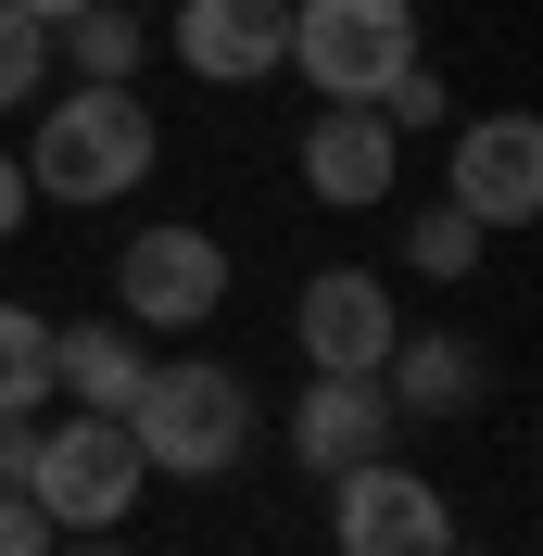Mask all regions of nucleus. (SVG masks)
<instances>
[{
	"instance_id": "aec40b11",
	"label": "nucleus",
	"mask_w": 543,
	"mask_h": 556,
	"mask_svg": "<svg viewBox=\"0 0 543 556\" xmlns=\"http://www.w3.org/2000/svg\"><path fill=\"white\" fill-rule=\"evenodd\" d=\"M26 455H38V417H0V493H26Z\"/></svg>"
},
{
	"instance_id": "f8f14e48",
	"label": "nucleus",
	"mask_w": 543,
	"mask_h": 556,
	"mask_svg": "<svg viewBox=\"0 0 543 556\" xmlns=\"http://www.w3.org/2000/svg\"><path fill=\"white\" fill-rule=\"evenodd\" d=\"M379 392H392V417H468L480 405V354L455 342V329H392V354H379Z\"/></svg>"
},
{
	"instance_id": "6e6552de",
	"label": "nucleus",
	"mask_w": 543,
	"mask_h": 556,
	"mask_svg": "<svg viewBox=\"0 0 543 556\" xmlns=\"http://www.w3.org/2000/svg\"><path fill=\"white\" fill-rule=\"evenodd\" d=\"M455 203L480 228H531L543 215V114H480L455 127Z\"/></svg>"
},
{
	"instance_id": "f03ea898",
	"label": "nucleus",
	"mask_w": 543,
	"mask_h": 556,
	"mask_svg": "<svg viewBox=\"0 0 543 556\" xmlns=\"http://www.w3.org/2000/svg\"><path fill=\"white\" fill-rule=\"evenodd\" d=\"M127 443L139 468H165V481H215V468H240V443H253V392H240V367H152L127 405Z\"/></svg>"
},
{
	"instance_id": "9d476101",
	"label": "nucleus",
	"mask_w": 543,
	"mask_h": 556,
	"mask_svg": "<svg viewBox=\"0 0 543 556\" xmlns=\"http://www.w3.org/2000/svg\"><path fill=\"white\" fill-rule=\"evenodd\" d=\"M392 177H405V139L379 127V102H329L304 127V190H316V203L367 215V203H392Z\"/></svg>"
},
{
	"instance_id": "f3484780",
	"label": "nucleus",
	"mask_w": 543,
	"mask_h": 556,
	"mask_svg": "<svg viewBox=\"0 0 543 556\" xmlns=\"http://www.w3.org/2000/svg\"><path fill=\"white\" fill-rule=\"evenodd\" d=\"M38 76H51V26H26V13L0 0V114L38 102Z\"/></svg>"
},
{
	"instance_id": "7ed1b4c3",
	"label": "nucleus",
	"mask_w": 543,
	"mask_h": 556,
	"mask_svg": "<svg viewBox=\"0 0 543 556\" xmlns=\"http://www.w3.org/2000/svg\"><path fill=\"white\" fill-rule=\"evenodd\" d=\"M278 64L316 102H379L417 64V0H291V51Z\"/></svg>"
},
{
	"instance_id": "6ab92c4d",
	"label": "nucleus",
	"mask_w": 543,
	"mask_h": 556,
	"mask_svg": "<svg viewBox=\"0 0 543 556\" xmlns=\"http://www.w3.org/2000/svg\"><path fill=\"white\" fill-rule=\"evenodd\" d=\"M0 556H51V506L38 493H0Z\"/></svg>"
},
{
	"instance_id": "2eb2a0df",
	"label": "nucleus",
	"mask_w": 543,
	"mask_h": 556,
	"mask_svg": "<svg viewBox=\"0 0 543 556\" xmlns=\"http://www.w3.org/2000/svg\"><path fill=\"white\" fill-rule=\"evenodd\" d=\"M38 405H51V316L0 304V417H38Z\"/></svg>"
},
{
	"instance_id": "20e7f679",
	"label": "nucleus",
	"mask_w": 543,
	"mask_h": 556,
	"mask_svg": "<svg viewBox=\"0 0 543 556\" xmlns=\"http://www.w3.org/2000/svg\"><path fill=\"white\" fill-rule=\"evenodd\" d=\"M139 443H127V417H89L76 405L64 430H38V455H26V493L51 506V531H114L139 506Z\"/></svg>"
},
{
	"instance_id": "4468645a",
	"label": "nucleus",
	"mask_w": 543,
	"mask_h": 556,
	"mask_svg": "<svg viewBox=\"0 0 543 556\" xmlns=\"http://www.w3.org/2000/svg\"><path fill=\"white\" fill-rule=\"evenodd\" d=\"M139 51H152V26L139 13H114V0H89V13H64V64L76 76H102V89H127Z\"/></svg>"
},
{
	"instance_id": "423d86ee",
	"label": "nucleus",
	"mask_w": 543,
	"mask_h": 556,
	"mask_svg": "<svg viewBox=\"0 0 543 556\" xmlns=\"http://www.w3.org/2000/svg\"><path fill=\"white\" fill-rule=\"evenodd\" d=\"M114 304H127V329H203L228 304V241L215 228H139L114 253Z\"/></svg>"
},
{
	"instance_id": "dca6fc26",
	"label": "nucleus",
	"mask_w": 543,
	"mask_h": 556,
	"mask_svg": "<svg viewBox=\"0 0 543 556\" xmlns=\"http://www.w3.org/2000/svg\"><path fill=\"white\" fill-rule=\"evenodd\" d=\"M405 253H417L430 278H468V266H480V215H468V203H430V215L405 228Z\"/></svg>"
},
{
	"instance_id": "39448f33",
	"label": "nucleus",
	"mask_w": 543,
	"mask_h": 556,
	"mask_svg": "<svg viewBox=\"0 0 543 556\" xmlns=\"http://www.w3.org/2000/svg\"><path fill=\"white\" fill-rule=\"evenodd\" d=\"M329 531H341V556H455V506L417 481L405 455L341 468L329 481Z\"/></svg>"
},
{
	"instance_id": "0eeeda50",
	"label": "nucleus",
	"mask_w": 543,
	"mask_h": 556,
	"mask_svg": "<svg viewBox=\"0 0 543 556\" xmlns=\"http://www.w3.org/2000/svg\"><path fill=\"white\" fill-rule=\"evenodd\" d=\"M291 329H304V354L329 367V380H379V354H392V291H379L367 266H316L304 304H291Z\"/></svg>"
},
{
	"instance_id": "9b49d317",
	"label": "nucleus",
	"mask_w": 543,
	"mask_h": 556,
	"mask_svg": "<svg viewBox=\"0 0 543 556\" xmlns=\"http://www.w3.org/2000/svg\"><path fill=\"white\" fill-rule=\"evenodd\" d=\"M392 430H405V417H392V392H379V380H329V367H316L304 405H291V455H304L316 481H341V468L392 455Z\"/></svg>"
},
{
	"instance_id": "4be33fe9",
	"label": "nucleus",
	"mask_w": 543,
	"mask_h": 556,
	"mask_svg": "<svg viewBox=\"0 0 543 556\" xmlns=\"http://www.w3.org/2000/svg\"><path fill=\"white\" fill-rule=\"evenodd\" d=\"M13 13H26V26H64V13H89V0H13Z\"/></svg>"
},
{
	"instance_id": "412c9836",
	"label": "nucleus",
	"mask_w": 543,
	"mask_h": 556,
	"mask_svg": "<svg viewBox=\"0 0 543 556\" xmlns=\"http://www.w3.org/2000/svg\"><path fill=\"white\" fill-rule=\"evenodd\" d=\"M13 228H26V165L0 152V241H13Z\"/></svg>"
},
{
	"instance_id": "5701e85b",
	"label": "nucleus",
	"mask_w": 543,
	"mask_h": 556,
	"mask_svg": "<svg viewBox=\"0 0 543 556\" xmlns=\"http://www.w3.org/2000/svg\"><path fill=\"white\" fill-rule=\"evenodd\" d=\"M51 556H127V544H51Z\"/></svg>"
},
{
	"instance_id": "a211bd4d",
	"label": "nucleus",
	"mask_w": 543,
	"mask_h": 556,
	"mask_svg": "<svg viewBox=\"0 0 543 556\" xmlns=\"http://www.w3.org/2000/svg\"><path fill=\"white\" fill-rule=\"evenodd\" d=\"M379 127H392V139H405V127H442V76H430V64H405L392 89H379Z\"/></svg>"
},
{
	"instance_id": "1a4fd4ad",
	"label": "nucleus",
	"mask_w": 543,
	"mask_h": 556,
	"mask_svg": "<svg viewBox=\"0 0 543 556\" xmlns=\"http://www.w3.org/2000/svg\"><path fill=\"white\" fill-rule=\"evenodd\" d=\"M177 64L215 76V89H253V76H278V51H291V0H177Z\"/></svg>"
},
{
	"instance_id": "ddd939ff",
	"label": "nucleus",
	"mask_w": 543,
	"mask_h": 556,
	"mask_svg": "<svg viewBox=\"0 0 543 556\" xmlns=\"http://www.w3.org/2000/svg\"><path fill=\"white\" fill-rule=\"evenodd\" d=\"M139 380H152L139 329H51V392H76L89 417H127Z\"/></svg>"
},
{
	"instance_id": "f257e3e1",
	"label": "nucleus",
	"mask_w": 543,
	"mask_h": 556,
	"mask_svg": "<svg viewBox=\"0 0 543 556\" xmlns=\"http://www.w3.org/2000/svg\"><path fill=\"white\" fill-rule=\"evenodd\" d=\"M152 152H165V127L139 114V89L76 76L26 139V190H51V203H127L139 177H152Z\"/></svg>"
}]
</instances>
